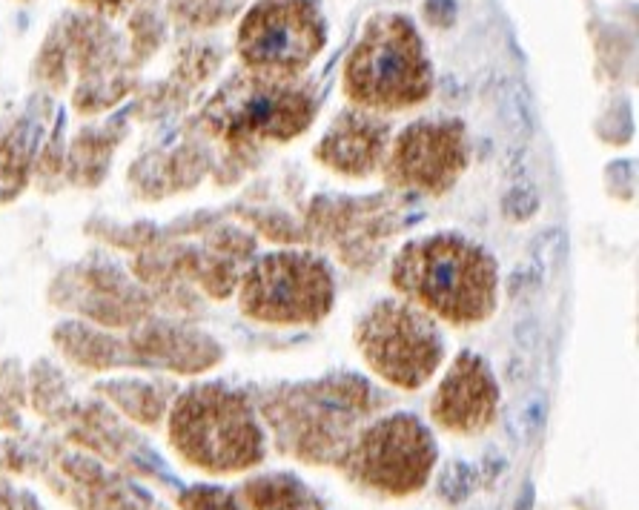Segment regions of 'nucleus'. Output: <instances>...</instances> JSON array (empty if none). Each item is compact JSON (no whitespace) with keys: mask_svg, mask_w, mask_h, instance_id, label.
I'll use <instances>...</instances> for the list:
<instances>
[{"mask_svg":"<svg viewBox=\"0 0 639 510\" xmlns=\"http://www.w3.org/2000/svg\"><path fill=\"white\" fill-rule=\"evenodd\" d=\"M175 445L198 465L210 468H244L261 453V439L253 425L250 410L241 399L218 393V390H198L184 399L175 413Z\"/></svg>","mask_w":639,"mask_h":510,"instance_id":"f257e3e1","label":"nucleus"},{"mask_svg":"<svg viewBox=\"0 0 639 510\" xmlns=\"http://www.w3.org/2000/svg\"><path fill=\"white\" fill-rule=\"evenodd\" d=\"M399 276L410 293L453 319H473L490 304V267L482 253L448 238L410 250Z\"/></svg>","mask_w":639,"mask_h":510,"instance_id":"f03ea898","label":"nucleus"},{"mask_svg":"<svg viewBox=\"0 0 639 510\" xmlns=\"http://www.w3.org/2000/svg\"><path fill=\"white\" fill-rule=\"evenodd\" d=\"M353 462L370 485L402 493L425 482L433 465V445L425 427L399 416L373 427L362 439Z\"/></svg>","mask_w":639,"mask_h":510,"instance_id":"7ed1b4c3","label":"nucleus"},{"mask_svg":"<svg viewBox=\"0 0 639 510\" xmlns=\"http://www.w3.org/2000/svg\"><path fill=\"white\" fill-rule=\"evenodd\" d=\"M364 356L399 384L425 382L439 362V339L405 310H379L364 327Z\"/></svg>","mask_w":639,"mask_h":510,"instance_id":"20e7f679","label":"nucleus"},{"mask_svg":"<svg viewBox=\"0 0 639 510\" xmlns=\"http://www.w3.org/2000/svg\"><path fill=\"white\" fill-rule=\"evenodd\" d=\"M324 273L304 258L267 261L247 290V307L267 319H307L324 307Z\"/></svg>","mask_w":639,"mask_h":510,"instance_id":"39448f33","label":"nucleus"},{"mask_svg":"<svg viewBox=\"0 0 639 510\" xmlns=\"http://www.w3.org/2000/svg\"><path fill=\"white\" fill-rule=\"evenodd\" d=\"M416 41L402 29H384L364 43L353 64V86L376 98L405 95L416 84Z\"/></svg>","mask_w":639,"mask_h":510,"instance_id":"423d86ee","label":"nucleus"},{"mask_svg":"<svg viewBox=\"0 0 639 510\" xmlns=\"http://www.w3.org/2000/svg\"><path fill=\"white\" fill-rule=\"evenodd\" d=\"M244 46L258 64H299L316 46V29L299 6H267L247 23Z\"/></svg>","mask_w":639,"mask_h":510,"instance_id":"0eeeda50","label":"nucleus"},{"mask_svg":"<svg viewBox=\"0 0 639 510\" xmlns=\"http://www.w3.org/2000/svg\"><path fill=\"white\" fill-rule=\"evenodd\" d=\"M496 404V387L490 382L485 364L462 359L450 370L439 396L433 399V413L442 425L453 430H473L488 425Z\"/></svg>","mask_w":639,"mask_h":510,"instance_id":"6e6552de","label":"nucleus"},{"mask_svg":"<svg viewBox=\"0 0 639 510\" xmlns=\"http://www.w3.org/2000/svg\"><path fill=\"white\" fill-rule=\"evenodd\" d=\"M402 164L410 175L422 178L427 184H436L442 178V172L453 167L448 138H442L436 129L410 132L405 138V147H402Z\"/></svg>","mask_w":639,"mask_h":510,"instance_id":"1a4fd4ad","label":"nucleus"},{"mask_svg":"<svg viewBox=\"0 0 639 510\" xmlns=\"http://www.w3.org/2000/svg\"><path fill=\"white\" fill-rule=\"evenodd\" d=\"M376 147H379V141H376L373 129L347 121V124H341L339 132H333L327 138L324 152L336 161V167H359L362 170V167H370Z\"/></svg>","mask_w":639,"mask_h":510,"instance_id":"9d476101","label":"nucleus"},{"mask_svg":"<svg viewBox=\"0 0 639 510\" xmlns=\"http://www.w3.org/2000/svg\"><path fill=\"white\" fill-rule=\"evenodd\" d=\"M238 121H244L253 129H278L284 121L296 118V109L287 101V95L273 92V89H256L247 92V98L235 107Z\"/></svg>","mask_w":639,"mask_h":510,"instance_id":"9b49d317","label":"nucleus"},{"mask_svg":"<svg viewBox=\"0 0 639 510\" xmlns=\"http://www.w3.org/2000/svg\"><path fill=\"white\" fill-rule=\"evenodd\" d=\"M250 499L256 510H319V502L290 476L258 479L250 488Z\"/></svg>","mask_w":639,"mask_h":510,"instance_id":"f8f14e48","label":"nucleus"},{"mask_svg":"<svg viewBox=\"0 0 639 510\" xmlns=\"http://www.w3.org/2000/svg\"><path fill=\"white\" fill-rule=\"evenodd\" d=\"M496 104H499V115H502L505 129L511 132L516 141H528L533 132V109L528 89L519 81H502Z\"/></svg>","mask_w":639,"mask_h":510,"instance_id":"ddd939ff","label":"nucleus"},{"mask_svg":"<svg viewBox=\"0 0 639 510\" xmlns=\"http://www.w3.org/2000/svg\"><path fill=\"white\" fill-rule=\"evenodd\" d=\"M545 396L533 393V396H525L519 402L513 404L505 416V430L511 436L513 442H531L536 436V430L545 422Z\"/></svg>","mask_w":639,"mask_h":510,"instance_id":"4468645a","label":"nucleus"},{"mask_svg":"<svg viewBox=\"0 0 639 510\" xmlns=\"http://www.w3.org/2000/svg\"><path fill=\"white\" fill-rule=\"evenodd\" d=\"M473 488H476V470L470 468L468 462H462V459L450 462L448 468L442 470V476H439V493L450 505L465 502Z\"/></svg>","mask_w":639,"mask_h":510,"instance_id":"2eb2a0df","label":"nucleus"},{"mask_svg":"<svg viewBox=\"0 0 639 510\" xmlns=\"http://www.w3.org/2000/svg\"><path fill=\"white\" fill-rule=\"evenodd\" d=\"M531 255L533 264L539 267V273L559 264L562 255H565V233L562 230H542V233L533 238Z\"/></svg>","mask_w":639,"mask_h":510,"instance_id":"dca6fc26","label":"nucleus"},{"mask_svg":"<svg viewBox=\"0 0 639 510\" xmlns=\"http://www.w3.org/2000/svg\"><path fill=\"white\" fill-rule=\"evenodd\" d=\"M502 207H505V213L516 218V221H522V218H531L536 213V207H539V195L533 187H513L505 198H502Z\"/></svg>","mask_w":639,"mask_h":510,"instance_id":"f3484780","label":"nucleus"},{"mask_svg":"<svg viewBox=\"0 0 639 510\" xmlns=\"http://www.w3.org/2000/svg\"><path fill=\"white\" fill-rule=\"evenodd\" d=\"M425 15L427 21L436 23V26H450L456 18V3L453 0H427Z\"/></svg>","mask_w":639,"mask_h":510,"instance_id":"a211bd4d","label":"nucleus"},{"mask_svg":"<svg viewBox=\"0 0 639 510\" xmlns=\"http://www.w3.org/2000/svg\"><path fill=\"white\" fill-rule=\"evenodd\" d=\"M516 341L525 350H533L539 344V324H536V319H522L516 324Z\"/></svg>","mask_w":639,"mask_h":510,"instance_id":"6ab92c4d","label":"nucleus"},{"mask_svg":"<svg viewBox=\"0 0 639 510\" xmlns=\"http://www.w3.org/2000/svg\"><path fill=\"white\" fill-rule=\"evenodd\" d=\"M531 499H533V490L525 488L522 499H519V510H531Z\"/></svg>","mask_w":639,"mask_h":510,"instance_id":"aec40b11","label":"nucleus"},{"mask_svg":"<svg viewBox=\"0 0 639 510\" xmlns=\"http://www.w3.org/2000/svg\"><path fill=\"white\" fill-rule=\"evenodd\" d=\"M473 510H490V508H473Z\"/></svg>","mask_w":639,"mask_h":510,"instance_id":"412c9836","label":"nucleus"}]
</instances>
